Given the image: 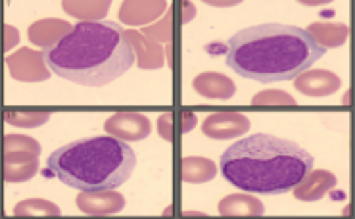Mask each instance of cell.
<instances>
[{"mask_svg":"<svg viewBox=\"0 0 355 219\" xmlns=\"http://www.w3.org/2000/svg\"><path fill=\"white\" fill-rule=\"evenodd\" d=\"M313 156L294 141L257 133L232 143L221 156L223 177L244 193L277 196L294 191L313 171Z\"/></svg>","mask_w":355,"mask_h":219,"instance_id":"3","label":"cell"},{"mask_svg":"<svg viewBox=\"0 0 355 219\" xmlns=\"http://www.w3.org/2000/svg\"><path fill=\"white\" fill-rule=\"evenodd\" d=\"M10 73L17 81H27V83H35V81H44L49 79V69L44 66L41 52L29 51V49H21L16 54H12L6 60Z\"/></svg>","mask_w":355,"mask_h":219,"instance_id":"6","label":"cell"},{"mask_svg":"<svg viewBox=\"0 0 355 219\" xmlns=\"http://www.w3.org/2000/svg\"><path fill=\"white\" fill-rule=\"evenodd\" d=\"M104 129L110 137L117 141L131 143V141H141L150 135V119L137 112H119L116 116L107 119Z\"/></svg>","mask_w":355,"mask_h":219,"instance_id":"5","label":"cell"},{"mask_svg":"<svg viewBox=\"0 0 355 219\" xmlns=\"http://www.w3.org/2000/svg\"><path fill=\"white\" fill-rule=\"evenodd\" d=\"M77 204H79V210L85 213H116L125 208V198L114 191L81 193L77 196Z\"/></svg>","mask_w":355,"mask_h":219,"instance_id":"11","label":"cell"},{"mask_svg":"<svg viewBox=\"0 0 355 219\" xmlns=\"http://www.w3.org/2000/svg\"><path fill=\"white\" fill-rule=\"evenodd\" d=\"M4 150H6V154L8 152H25V154H33V156L39 158L41 146L35 139H29V137L8 135L4 139Z\"/></svg>","mask_w":355,"mask_h":219,"instance_id":"21","label":"cell"},{"mask_svg":"<svg viewBox=\"0 0 355 219\" xmlns=\"http://www.w3.org/2000/svg\"><path fill=\"white\" fill-rule=\"evenodd\" d=\"M112 2H64V10L67 14L83 17L85 21H94L107 14Z\"/></svg>","mask_w":355,"mask_h":219,"instance_id":"19","label":"cell"},{"mask_svg":"<svg viewBox=\"0 0 355 219\" xmlns=\"http://www.w3.org/2000/svg\"><path fill=\"white\" fill-rule=\"evenodd\" d=\"M334 186H336V177L331 171L324 169L309 171V175L294 189V196L304 202H317Z\"/></svg>","mask_w":355,"mask_h":219,"instance_id":"9","label":"cell"},{"mask_svg":"<svg viewBox=\"0 0 355 219\" xmlns=\"http://www.w3.org/2000/svg\"><path fill=\"white\" fill-rule=\"evenodd\" d=\"M41 54L50 71L85 87L110 85L135 64L131 42L116 21H79Z\"/></svg>","mask_w":355,"mask_h":219,"instance_id":"2","label":"cell"},{"mask_svg":"<svg viewBox=\"0 0 355 219\" xmlns=\"http://www.w3.org/2000/svg\"><path fill=\"white\" fill-rule=\"evenodd\" d=\"M194 91L206 98H221V100H227V98H232L234 93H236V85L232 83V79H229L223 73H200L196 79H194Z\"/></svg>","mask_w":355,"mask_h":219,"instance_id":"10","label":"cell"},{"mask_svg":"<svg viewBox=\"0 0 355 219\" xmlns=\"http://www.w3.org/2000/svg\"><path fill=\"white\" fill-rule=\"evenodd\" d=\"M127 41H132L137 44V58H139V66L142 69H156L164 66V56H162V49L157 44H152L144 39V35L137 33V31H127L125 33Z\"/></svg>","mask_w":355,"mask_h":219,"instance_id":"15","label":"cell"},{"mask_svg":"<svg viewBox=\"0 0 355 219\" xmlns=\"http://www.w3.org/2000/svg\"><path fill=\"white\" fill-rule=\"evenodd\" d=\"M248 129L250 119L236 112H219V114L206 118V121L202 123L204 135L215 139V141L234 139V137L244 135Z\"/></svg>","mask_w":355,"mask_h":219,"instance_id":"7","label":"cell"},{"mask_svg":"<svg viewBox=\"0 0 355 219\" xmlns=\"http://www.w3.org/2000/svg\"><path fill=\"white\" fill-rule=\"evenodd\" d=\"M12 42H17V31L12 27H6V49H12Z\"/></svg>","mask_w":355,"mask_h":219,"instance_id":"25","label":"cell"},{"mask_svg":"<svg viewBox=\"0 0 355 219\" xmlns=\"http://www.w3.org/2000/svg\"><path fill=\"white\" fill-rule=\"evenodd\" d=\"M16 216H24V213H58V208H54L52 204L46 200H25L16 206Z\"/></svg>","mask_w":355,"mask_h":219,"instance_id":"22","label":"cell"},{"mask_svg":"<svg viewBox=\"0 0 355 219\" xmlns=\"http://www.w3.org/2000/svg\"><path fill=\"white\" fill-rule=\"evenodd\" d=\"M307 29L286 24H259L240 29L227 41L225 62L236 76L277 83L292 81L324 56Z\"/></svg>","mask_w":355,"mask_h":219,"instance_id":"1","label":"cell"},{"mask_svg":"<svg viewBox=\"0 0 355 219\" xmlns=\"http://www.w3.org/2000/svg\"><path fill=\"white\" fill-rule=\"evenodd\" d=\"M294 87L307 96H315V98L329 96V94L336 93V89L340 87V77L331 71H324V69H315V71H306L296 77Z\"/></svg>","mask_w":355,"mask_h":219,"instance_id":"8","label":"cell"},{"mask_svg":"<svg viewBox=\"0 0 355 219\" xmlns=\"http://www.w3.org/2000/svg\"><path fill=\"white\" fill-rule=\"evenodd\" d=\"M307 33L313 37L315 41L324 46H338L346 41L347 27L340 26V24H315L307 29Z\"/></svg>","mask_w":355,"mask_h":219,"instance_id":"18","label":"cell"},{"mask_svg":"<svg viewBox=\"0 0 355 219\" xmlns=\"http://www.w3.org/2000/svg\"><path fill=\"white\" fill-rule=\"evenodd\" d=\"M166 8L167 2H125L119 10V17L129 26H142L154 21Z\"/></svg>","mask_w":355,"mask_h":219,"instance_id":"14","label":"cell"},{"mask_svg":"<svg viewBox=\"0 0 355 219\" xmlns=\"http://www.w3.org/2000/svg\"><path fill=\"white\" fill-rule=\"evenodd\" d=\"M217 175V168L207 158H184L181 164V177L187 183H206Z\"/></svg>","mask_w":355,"mask_h":219,"instance_id":"16","label":"cell"},{"mask_svg":"<svg viewBox=\"0 0 355 219\" xmlns=\"http://www.w3.org/2000/svg\"><path fill=\"white\" fill-rule=\"evenodd\" d=\"M71 31V26L66 21H58V19H41L33 26L29 27V41L42 46L44 51L54 46L56 42Z\"/></svg>","mask_w":355,"mask_h":219,"instance_id":"13","label":"cell"},{"mask_svg":"<svg viewBox=\"0 0 355 219\" xmlns=\"http://www.w3.org/2000/svg\"><path fill=\"white\" fill-rule=\"evenodd\" d=\"M46 168L64 185L81 193H106L129 181L137 168V154L123 141L96 135L56 148Z\"/></svg>","mask_w":355,"mask_h":219,"instance_id":"4","label":"cell"},{"mask_svg":"<svg viewBox=\"0 0 355 219\" xmlns=\"http://www.w3.org/2000/svg\"><path fill=\"white\" fill-rule=\"evenodd\" d=\"M254 104H296V100L288 96L286 93H282V91H265V93H259L254 96Z\"/></svg>","mask_w":355,"mask_h":219,"instance_id":"23","label":"cell"},{"mask_svg":"<svg viewBox=\"0 0 355 219\" xmlns=\"http://www.w3.org/2000/svg\"><path fill=\"white\" fill-rule=\"evenodd\" d=\"M46 112H10L6 114V121L16 127H39L49 121Z\"/></svg>","mask_w":355,"mask_h":219,"instance_id":"20","label":"cell"},{"mask_svg":"<svg viewBox=\"0 0 355 219\" xmlns=\"http://www.w3.org/2000/svg\"><path fill=\"white\" fill-rule=\"evenodd\" d=\"M39 169V158L25 152H8L4 156V179L8 183L29 181Z\"/></svg>","mask_w":355,"mask_h":219,"instance_id":"12","label":"cell"},{"mask_svg":"<svg viewBox=\"0 0 355 219\" xmlns=\"http://www.w3.org/2000/svg\"><path fill=\"white\" fill-rule=\"evenodd\" d=\"M219 211L223 216H242V213H263V202L246 194H232L219 204Z\"/></svg>","mask_w":355,"mask_h":219,"instance_id":"17","label":"cell"},{"mask_svg":"<svg viewBox=\"0 0 355 219\" xmlns=\"http://www.w3.org/2000/svg\"><path fill=\"white\" fill-rule=\"evenodd\" d=\"M171 14H173V10H169V14L167 17L159 24L157 27H148V29H144V33L148 39H157V41H167L169 39V27H171Z\"/></svg>","mask_w":355,"mask_h":219,"instance_id":"24","label":"cell"}]
</instances>
